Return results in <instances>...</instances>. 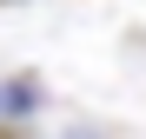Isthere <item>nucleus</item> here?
I'll use <instances>...</instances> for the list:
<instances>
[{
  "label": "nucleus",
  "mask_w": 146,
  "mask_h": 139,
  "mask_svg": "<svg viewBox=\"0 0 146 139\" xmlns=\"http://www.w3.org/2000/svg\"><path fill=\"white\" fill-rule=\"evenodd\" d=\"M40 106H46V80H40V73H13V80H0V126L33 119Z\"/></svg>",
  "instance_id": "obj_1"
},
{
  "label": "nucleus",
  "mask_w": 146,
  "mask_h": 139,
  "mask_svg": "<svg viewBox=\"0 0 146 139\" xmlns=\"http://www.w3.org/2000/svg\"><path fill=\"white\" fill-rule=\"evenodd\" d=\"M66 139H106V132H100V126H73Z\"/></svg>",
  "instance_id": "obj_2"
},
{
  "label": "nucleus",
  "mask_w": 146,
  "mask_h": 139,
  "mask_svg": "<svg viewBox=\"0 0 146 139\" xmlns=\"http://www.w3.org/2000/svg\"><path fill=\"white\" fill-rule=\"evenodd\" d=\"M0 7H27V0H0Z\"/></svg>",
  "instance_id": "obj_3"
}]
</instances>
